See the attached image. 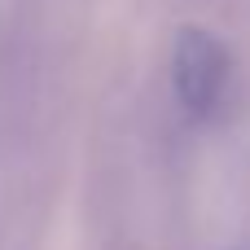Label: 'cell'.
<instances>
[{"label": "cell", "instance_id": "1", "mask_svg": "<svg viewBox=\"0 0 250 250\" xmlns=\"http://www.w3.org/2000/svg\"><path fill=\"white\" fill-rule=\"evenodd\" d=\"M229 79V53L224 44L207 31V26H180L176 48H171V83H176V101L189 114H211L220 92Z\"/></svg>", "mask_w": 250, "mask_h": 250}]
</instances>
